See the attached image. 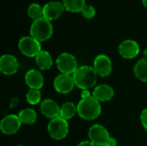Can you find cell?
<instances>
[{
  "instance_id": "6da1fadb",
  "label": "cell",
  "mask_w": 147,
  "mask_h": 146,
  "mask_svg": "<svg viewBox=\"0 0 147 146\" xmlns=\"http://www.w3.org/2000/svg\"><path fill=\"white\" fill-rule=\"evenodd\" d=\"M97 76L98 75L94 67L89 65L78 67L72 75L75 85L82 90L90 89L94 87L97 82Z\"/></svg>"
},
{
  "instance_id": "7a4b0ae2",
  "label": "cell",
  "mask_w": 147,
  "mask_h": 146,
  "mask_svg": "<svg viewBox=\"0 0 147 146\" xmlns=\"http://www.w3.org/2000/svg\"><path fill=\"white\" fill-rule=\"evenodd\" d=\"M77 108L78 115L86 120H93L98 118L102 109L100 102H98L93 96L88 98L81 99L77 106Z\"/></svg>"
},
{
  "instance_id": "3957f363",
  "label": "cell",
  "mask_w": 147,
  "mask_h": 146,
  "mask_svg": "<svg viewBox=\"0 0 147 146\" xmlns=\"http://www.w3.org/2000/svg\"><path fill=\"white\" fill-rule=\"evenodd\" d=\"M53 25L51 21L44 16L33 22L30 27V36L34 37L40 42L47 40L53 34Z\"/></svg>"
},
{
  "instance_id": "277c9868",
  "label": "cell",
  "mask_w": 147,
  "mask_h": 146,
  "mask_svg": "<svg viewBox=\"0 0 147 146\" xmlns=\"http://www.w3.org/2000/svg\"><path fill=\"white\" fill-rule=\"evenodd\" d=\"M47 130L52 139L55 140H61L67 136L69 125L66 120L59 116L50 120L47 126Z\"/></svg>"
},
{
  "instance_id": "5b68a950",
  "label": "cell",
  "mask_w": 147,
  "mask_h": 146,
  "mask_svg": "<svg viewBox=\"0 0 147 146\" xmlns=\"http://www.w3.org/2000/svg\"><path fill=\"white\" fill-rule=\"evenodd\" d=\"M18 48L21 52L29 58L36 57L41 51L40 42L32 36H23L18 42Z\"/></svg>"
},
{
  "instance_id": "8992f818",
  "label": "cell",
  "mask_w": 147,
  "mask_h": 146,
  "mask_svg": "<svg viewBox=\"0 0 147 146\" xmlns=\"http://www.w3.org/2000/svg\"><path fill=\"white\" fill-rule=\"evenodd\" d=\"M56 65L59 71L62 74L66 75H73L78 68L76 58L68 52H63L59 54L56 59Z\"/></svg>"
},
{
  "instance_id": "52a82bcc",
  "label": "cell",
  "mask_w": 147,
  "mask_h": 146,
  "mask_svg": "<svg viewBox=\"0 0 147 146\" xmlns=\"http://www.w3.org/2000/svg\"><path fill=\"white\" fill-rule=\"evenodd\" d=\"M89 138L96 146L106 145L109 139L108 130L102 125L95 124L89 129Z\"/></svg>"
},
{
  "instance_id": "ba28073f",
  "label": "cell",
  "mask_w": 147,
  "mask_h": 146,
  "mask_svg": "<svg viewBox=\"0 0 147 146\" xmlns=\"http://www.w3.org/2000/svg\"><path fill=\"white\" fill-rule=\"evenodd\" d=\"M53 86L57 92L60 94H68L73 89L75 82L72 76L61 73L55 77Z\"/></svg>"
},
{
  "instance_id": "9c48e42d",
  "label": "cell",
  "mask_w": 147,
  "mask_h": 146,
  "mask_svg": "<svg viewBox=\"0 0 147 146\" xmlns=\"http://www.w3.org/2000/svg\"><path fill=\"white\" fill-rule=\"evenodd\" d=\"M65 9L63 3L59 1H51L43 6V16L52 22L59 19Z\"/></svg>"
},
{
  "instance_id": "30bf717a",
  "label": "cell",
  "mask_w": 147,
  "mask_h": 146,
  "mask_svg": "<svg viewBox=\"0 0 147 146\" xmlns=\"http://www.w3.org/2000/svg\"><path fill=\"white\" fill-rule=\"evenodd\" d=\"M21 126H22V122L18 115L9 114L5 116L1 120L0 128L3 133L6 135H12L19 131Z\"/></svg>"
},
{
  "instance_id": "8fae6325",
  "label": "cell",
  "mask_w": 147,
  "mask_h": 146,
  "mask_svg": "<svg viewBox=\"0 0 147 146\" xmlns=\"http://www.w3.org/2000/svg\"><path fill=\"white\" fill-rule=\"evenodd\" d=\"M94 69L97 75L102 77H109L112 71V61L105 54H99L94 60Z\"/></svg>"
},
{
  "instance_id": "7c38bea8",
  "label": "cell",
  "mask_w": 147,
  "mask_h": 146,
  "mask_svg": "<svg viewBox=\"0 0 147 146\" xmlns=\"http://www.w3.org/2000/svg\"><path fill=\"white\" fill-rule=\"evenodd\" d=\"M19 67L18 60L11 54H4L0 58V71L4 75L15 74Z\"/></svg>"
},
{
  "instance_id": "4fadbf2b",
  "label": "cell",
  "mask_w": 147,
  "mask_h": 146,
  "mask_svg": "<svg viewBox=\"0 0 147 146\" xmlns=\"http://www.w3.org/2000/svg\"><path fill=\"white\" fill-rule=\"evenodd\" d=\"M119 52L124 59H134L140 53V46L134 40H126L119 46Z\"/></svg>"
},
{
  "instance_id": "5bb4252c",
  "label": "cell",
  "mask_w": 147,
  "mask_h": 146,
  "mask_svg": "<svg viewBox=\"0 0 147 146\" xmlns=\"http://www.w3.org/2000/svg\"><path fill=\"white\" fill-rule=\"evenodd\" d=\"M27 85L33 89H40L44 84V77L40 71L31 69L25 75Z\"/></svg>"
},
{
  "instance_id": "9a60e30c",
  "label": "cell",
  "mask_w": 147,
  "mask_h": 146,
  "mask_svg": "<svg viewBox=\"0 0 147 146\" xmlns=\"http://www.w3.org/2000/svg\"><path fill=\"white\" fill-rule=\"evenodd\" d=\"M40 108L41 114L48 119L53 120L59 116L60 108L59 107L57 102H55L52 99H46L41 102Z\"/></svg>"
},
{
  "instance_id": "2e32d148",
  "label": "cell",
  "mask_w": 147,
  "mask_h": 146,
  "mask_svg": "<svg viewBox=\"0 0 147 146\" xmlns=\"http://www.w3.org/2000/svg\"><path fill=\"white\" fill-rule=\"evenodd\" d=\"M114 89L108 84H100L93 90V96L98 102H108L114 96Z\"/></svg>"
},
{
  "instance_id": "e0dca14e",
  "label": "cell",
  "mask_w": 147,
  "mask_h": 146,
  "mask_svg": "<svg viewBox=\"0 0 147 146\" xmlns=\"http://www.w3.org/2000/svg\"><path fill=\"white\" fill-rule=\"evenodd\" d=\"M35 62L37 66L41 71L49 70L53 63L51 54L45 50H41L35 57Z\"/></svg>"
},
{
  "instance_id": "ac0fdd59",
  "label": "cell",
  "mask_w": 147,
  "mask_h": 146,
  "mask_svg": "<svg viewBox=\"0 0 147 146\" xmlns=\"http://www.w3.org/2000/svg\"><path fill=\"white\" fill-rule=\"evenodd\" d=\"M76 112H78V108H77L76 105L73 102H67L60 107L59 116L61 118L68 120L74 117V115L76 114Z\"/></svg>"
},
{
  "instance_id": "d6986e66",
  "label": "cell",
  "mask_w": 147,
  "mask_h": 146,
  "mask_svg": "<svg viewBox=\"0 0 147 146\" xmlns=\"http://www.w3.org/2000/svg\"><path fill=\"white\" fill-rule=\"evenodd\" d=\"M18 117L22 122V124H27V125H32L35 123L37 120V114L36 112L32 108H25L22 109L19 114Z\"/></svg>"
},
{
  "instance_id": "ffe728a7",
  "label": "cell",
  "mask_w": 147,
  "mask_h": 146,
  "mask_svg": "<svg viewBox=\"0 0 147 146\" xmlns=\"http://www.w3.org/2000/svg\"><path fill=\"white\" fill-rule=\"evenodd\" d=\"M135 77L142 82L147 83V61L144 59L139 60L134 68Z\"/></svg>"
},
{
  "instance_id": "44dd1931",
  "label": "cell",
  "mask_w": 147,
  "mask_h": 146,
  "mask_svg": "<svg viewBox=\"0 0 147 146\" xmlns=\"http://www.w3.org/2000/svg\"><path fill=\"white\" fill-rule=\"evenodd\" d=\"M65 9L71 13L81 12L86 5L85 0H63Z\"/></svg>"
},
{
  "instance_id": "7402d4cb",
  "label": "cell",
  "mask_w": 147,
  "mask_h": 146,
  "mask_svg": "<svg viewBox=\"0 0 147 146\" xmlns=\"http://www.w3.org/2000/svg\"><path fill=\"white\" fill-rule=\"evenodd\" d=\"M28 15L32 18L34 21L43 16V7L39 3H31L28 8Z\"/></svg>"
},
{
  "instance_id": "603a6c76",
  "label": "cell",
  "mask_w": 147,
  "mask_h": 146,
  "mask_svg": "<svg viewBox=\"0 0 147 146\" xmlns=\"http://www.w3.org/2000/svg\"><path fill=\"white\" fill-rule=\"evenodd\" d=\"M26 100L31 105L38 104L41 100V93L40 89H30L26 94Z\"/></svg>"
},
{
  "instance_id": "cb8c5ba5",
  "label": "cell",
  "mask_w": 147,
  "mask_h": 146,
  "mask_svg": "<svg viewBox=\"0 0 147 146\" xmlns=\"http://www.w3.org/2000/svg\"><path fill=\"white\" fill-rule=\"evenodd\" d=\"M96 13V11L95 7L90 4H86L81 11V14L83 15V16L86 19H92L93 17H95Z\"/></svg>"
},
{
  "instance_id": "d4e9b609",
  "label": "cell",
  "mask_w": 147,
  "mask_h": 146,
  "mask_svg": "<svg viewBox=\"0 0 147 146\" xmlns=\"http://www.w3.org/2000/svg\"><path fill=\"white\" fill-rule=\"evenodd\" d=\"M140 120H141L142 126L147 131V108L142 111V113L140 114Z\"/></svg>"
},
{
  "instance_id": "484cf974",
  "label": "cell",
  "mask_w": 147,
  "mask_h": 146,
  "mask_svg": "<svg viewBox=\"0 0 147 146\" xmlns=\"http://www.w3.org/2000/svg\"><path fill=\"white\" fill-rule=\"evenodd\" d=\"M90 96H91V95H90V92L89 89H83L82 90V92H81V97H82V99L88 98Z\"/></svg>"
},
{
  "instance_id": "4316f807",
  "label": "cell",
  "mask_w": 147,
  "mask_h": 146,
  "mask_svg": "<svg viewBox=\"0 0 147 146\" xmlns=\"http://www.w3.org/2000/svg\"><path fill=\"white\" fill-rule=\"evenodd\" d=\"M107 145L109 146H116L117 145V141H116V139H115V138H109V141H108V143H107Z\"/></svg>"
},
{
  "instance_id": "83f0119b",
  "label": "cell",
  "mask_w": 147,
  "mask_h": 146,
  "mask_svg": "<svg viewBox=\"0 0 147 146\" xmlns=\"http://www.w3.org/2000/svg\"><path fill=\"white\" fill-rule=\"evenodd\" d=\"M77 146H96L95 144H93L91 141H83L79 143Z\"/></svg>"
},
{
  "instance_id": "f1b7e54d",
  "label": "cell",
  "mask_w": 147,
  "mask_h": 146,
  "mask_svg": "<svg viewBox=\"0 0 147 146\" xmlns=\"http://www.w3.org/2000/svg\"><path fill=\"white\" fill-rule=\"evenodd\" d=\"M144 59L147 61V48L144 51Z\"/></svg>"
},
{
  "instance_id": "f546056e",
  "label": "cell",
  "mask_w": 147,
  "mask_h": 146,
  "mask_svg": "<svg viewBox=\"0 0 147 146\" xmlns=\"http://www.w3.org/2000/svg\"><path fill=\"white\" fill-rule=\"evenodd\" d=\"M142 3L146 8H147V0H142Z\"/></svg>"
},
{
  "instance_id": "4dcf8cb0",
  "label": "cell",
  "mask_w": 147,
  "mask_h": 146,
  "mask_svg": "<svg viewBox=\"0 0 147 146\" xmlns=\"http://www.w3.org/2000/svg\"><path fill=\"white\" fill-rule=\"evenodd\" d=\"M17 146H25V145H17Z\"/></svg>"
},
{
  "instance_id": "1f68e13d",
  "label": "cell",
  "mask_w": 147,
  "mask_h": 146,
  "mask_svg": "<svg viewBox=\"0 0 147 146\" xmlns=\"http://www.w3.org/2000/svg\"><path fill=\"white\" fill-rule=\"evenodd\" d=\"M103 146H109V145H103Z\"/></svg>"
}]
</instances>
